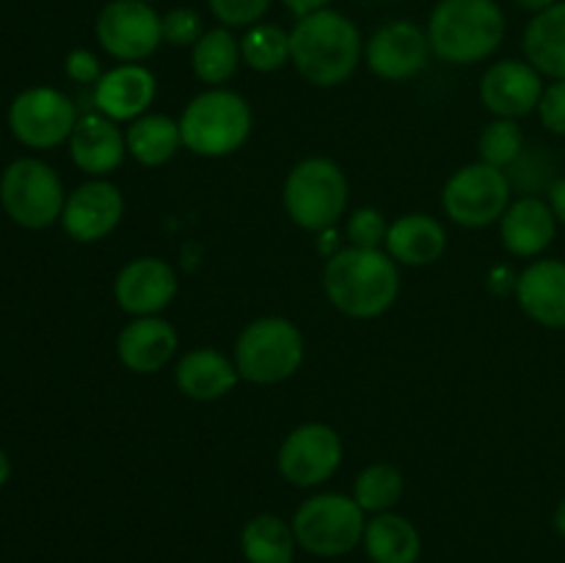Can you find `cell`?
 I'll return each instance as SVG.
<instances>
[{
	"instance_id": "obj_1",
	"label": "cell",
	"mask_w": 565,
	"mask_h": 563,
	"mask_svg": "<svg viewBox=\"0 0 565 563\" xmlns=\"http://www.w3.org/2000/svg\"><path fill=\"white\" fill-rule=\"evenodd\" d=\"M364 53L359 28L334 9L301 17L290 31V61L312 86H340Z\"/></svg>"
},
{
	"instance_id": "obj_2",
	"label": "cell",
	"mask_w": 565,
	"mask_h": 563,
	"mask_svg": "<svg viewBox=\"0 0 565 563\" xmlns=\"http://www.w3.org/2000/svg\"><path fill=\"white\" fill-rule=\"evenodd\" d=\"M329 301L351 318H379L395 304L401 274L395 259L381 248L348 246L329 259L323 270Z\"/></svg>"
},
{
	"instance_id": "obj_3",
	"label": "cell",
	"mask_w": 565,
	"mask_h": 563,
	"mask_svg": "<svg viewBox=\"0 0 565 563\" xmlns=\"http://www.w3.org/2000/svg\"><path fill=\"white\" fill-rule=\"evenodd\" d=\"M430 53L469 66L489 59L505 39V14L497 0H439L428 20Z\"/></svg>"
},
{
	"instance_id": "obj_4",
	"label": "cell",
	"mask_w": 565,
	"mask_h": 563,
	"mask_svg": "<svg viewBox=\"0 0 565 563\" xmlns=\"http://www.w3.org/2000/svg\"><path fill=\"white\" fill-rule=\"evenodd\" d=\"M182 147L202 158H224L241 149L252 132V108L230 88H210L185 105L180 116Z\"/></svg>"
},
{
	"instance_id": "obj_5",
	"label": "cell",
	"mask_w": 565,
	"mask_h": 563,
	"mask_svg": "<svg viewBox=\"0 0 565 563\" xmlns=\"http://www.w3.org/2000/svg\"><path fill=\"white\" fill-rule=\"evenodd\" d=\"M303 362V337L287 318H259L235 342V368L252 384H279Z\"/></svg>"
},
{
	"instance_id": "obj_6",
	"label": "cell",
	"mask_w": 565,
	"mask_h": 563,
	"mask_svg": "<svg viewBox=\"0 0 565 563\" xmlns=\"http://www.w3.org/2000/svg\"><path fill=\"white\" fill-rule=\"evenodd\" d=\"M345 208L348 180L334 160L307 158L292 166L285 180V210L301 230H329Z\"/></svg>"
},
{
	"instance_id": "obj_7",
	"label": "cell",
	"mask_w": 565,
	"mask_h": 563,
	"mask_svg": "<svg viewBox=\"0 0 565 563\" xmlns=\"http://www.w3.org/2000/svg\"><path fill=\"white\" fill-rule=\"evenodd\" d=\"M364 511L353 497L315 495L292 517V533L307 552L337 557L364 539Z\"/></svg>"
},
{
	"instance_id": "obj_8",
	"label": "cell",
	"mask_w": 565,
	"mask_h": 563,
	"mask_svg": "<svg viewBox=\"0 0 565 563\" xmlns=\"http://www.w3.org/2000/svg\"><path fill=\"white\" fill-rule=\"evenodd\" d=\"M0 204L20 226L44 230L64 213V185L47 163L20 158L0 177Z\"/></svg>"
},
{
	"instance_id": "obj_9",
	"label": "cell",
	"mask_w": 565,
	"mask_h": 563,
	"mask_svg": "<svg viewBox=\"0 0 565 563\" xmlns=\"http://www.w3.org/2000/svg\"><path fill=\"white\" fill-rule=\"evenodd\" d=\"M508 202H511V182H508L505 171L483 163V160L458 169L447 180L445 193H441L445 213L456 224L469 226V230L500 221L505 215Z\"/></svg>"
},
{
	"instance_id": "obj_10",
	"label": "cell",
	"mask_w": 565,
	"mask_h": 563,
	"mask_svg": "<svg viewBox=\"0 0 565 563\" xmlns=\"http://www.w3.org/2000/svg\"><path fill=\"white\" fill-rule=\"evenodd\" d=\"M97 42L114 59L138 64L163 42L160 14L147 0H110L97 17Z\"/></svg>"
},
{
	"instance_id": "obj_11",
	"label": "cell",
	"mask_w": 565,
	"mask_h": 563,
	"mask_svg": "<svg viewBox=\"0 0 565 563\" xmlns=\"http://www.w3.org/2000/svg\"><path fill=\"white\" fill-rule=\"evenodd\" d=\"M75 105L58 88L36 86L22 92L9 108V127L25 147L50 149L75 130Z\"/></svg>"
},
{
	"instance_id": "obj_12",
	"label": "cell",
	"mask_w": 565,
	"mask_h": 563,
	"mask_svg": "<svg viewBox=\"0 0 565 563\" xmlns=\"http://www.w3.org/2000/svg\"><path fill=\"white\" fill-rule=\"evenodd\" d=\"M342 461V442L334 428L323 423H303L290 431L279 450V472L287 484L320 486L337 472Z\"/></svg>"
},
{
	"instance_id": "obj_13",
	"label": "cell",
	"mask_w": 565,
	"mask_h": 563,
	"mask_svg": "<svg viewBox=\"0 0 565 563\" xmlns=\"http://www.w3.org/2000/svg\"><path fill=\"white\" fill-rule=\"evenodd\" d=\"M364 59L373 75L384 81H408L428 64V33L408 20L386 22L364 44Z\"/></svg>"
},
{
	"instance_id": "obj_14",
	"label": "cell",
	"mask_w": 565,
	"mask_h": 563,
	"mask_svg": "<svg viewBox=\"0 0 565 563\" xmlns=\"http://www.w3.org/2000/svg\"><path fill=\"white\" fill-rule=\"evenodd\" d=\"M544 83L530 61H497L480 83V99L497 119H519L539 108Z\"/></svg>"
},
{
	"instance_id": "obj_15",
	"label": "cell",
	"mask_w": 565,
	"mask_h": 563,
	"mask_svg": "<svg viewBox=\"0 0 565 563\" xmlns=\"http://www.w3.org/2000/svg\"><path fill=\"white\" fill-rule=\"evenodd\" d=\"M121 213H125V196L119 188L108 180H92L66 196L61 221L66 235L81 243H94L116 230Z\"/></svg>"
},
{
	"instance_id": "obj_16",
	"label": "cell",
	"mask_w": 565,
	"mask_h": 563,
	"mask_svg": "<svg viewBox=\"0 0 565 563\" xmlns=\"http://www.w3.org/2000/svg\"><path fill=\"white\" fill-rule=\"evenodd\" d=\"M114 293L125 312L136 318L158 315L177 296L174 268L160 257H138L119 270Z\"/></svg>"
},
{
	"instance_id": "obj_17",
	"label": "cell",
	"mask_w": 565,
	"mask_h": 563,
	"mask_svg": "<svg viewBox=\"0 0 565 563\" xmlns=\"http://www.w3.org/2000/svg\"><path fill=\"white\" fill-rule=\"evenodd\" d=\"M70 155L81 171L105 177L121 166L127 155L125 132L105 114H86L75 121L70 136Z\"/></svg>"
},
{
	"instance_id": "obj_18",
	"label": "cell",
	"mask_w": 565,
	"mask_h": 563,
	"mask_svg": "<svg viewBox=\"0 0 565 563\" xmlns=\"http://www.w3.org/2000/svg\"><path fill=\"white\" fill-rule=\"evenodd\" d=\"M154 92L158 83L147 66L121 64L94 83V105L114 121L138 119L152 105Z\"/></svg>"
},
{
	"instance_id": "obj_19",
	"label": "cell",
	"mask_w": 565,
	"mask_h": 563,
	"mask_svg": "<svg viewBox=\"0 0 565 563\" xmlns=\"http://www.w3.org/2000/svg\"><path fill=\"white\" fill-rule=\"evenodd\" d=\"M519 307L541 326L565 329V263L539 259L516 279Z\"/></svg>"
},
{
	"instance_id": "obj_20",
	"label": "cell",
	"mask_w": 565,
	"mask_h": 563,
	"mask_svg": "<svg viewBox=\"0 0 565 563\" xmlns=\"http://www.w3.org/2000/svg\"><path fill=\"white\" fill-rule=\"evenodd\" d=\"M177 342L180 340H177V331L169 320L147 315V318H136L121 329L116 351H119L121 364L127 370L147 375L158 373L174 359Z\"/></svg>"
},
{
	"instance_id": "obj_21",
	"label": "cell",
	"mask_w": 565,
	"mask_h": 563,
	"mask_svg": "<svg viewBox=\"0 0 565 563\" xmlns=\"http://www.w3.org/2000/svg\"><path fill=\"white\" fill-rule=\"evenodd\" d=\"M555 213L546 202L535 196H524L508 204L505 215L500 219L502 243L516 257H535L544 252L555 237Z\"/></svg>"
},
{
	"instance_id": "obj_22",
	"label": "cell",
	"mask_w": 565,
	"mask_h": 563,
	"mask_svg": "<svg viewBox=\"0 0 565 563\" xmlns=\"http://www.w3.org/2000/svg\"><path fill=\"white\" fill-rule=\"evenodd\" d=\"M174 379L182 395L193 401H218L226 392L235 390L241 375H237L235 362H230L224 353L215 348H196L177 362Z\"/></svg>"
},
{
	"instance_id": "obj_23",
	"label": "cell",
	"mask_w": 565,
	"mask_h": 563,
	"mask_svg": "<svg viewBox=\"0 0 565 563\" xmlns=\"http://www.w3.org/2000/svg\"><path fill=\"white\" fill-rule=\"evenodd\" d=\"M386 254L403 265H430L445 254V226L425 213H408L386 232Z\"/></svg>"
},
{
	"instance_id": "obj_24",
	"label": "cell",
	"mask_w": 565,
	"mask_h": 563,
	"mask_svg": "<svg viewBox=\"0 0 565 563\" xmlns=\"http://www.w3.org/2000/svg\"><path fill=\"white\" fill-rule=\"evenodd\" d=\"M524 53L541 75L565 81V0L530 20L524 31Z\"/></svg>"
},
{
	"instance_id": "obj_25",
	"label": "cell",
	"mask_w": 565,
	"mask_h": 563,
	"mask_svg": "<svg viewBox=\"0 0 565 563\" xmlns=\"http://www.w3.org/2000/svg\"><path fill=\"white\" fill-rule=\"evenodd\" d=\"M364 550L373 563H417L419 533L406 517L375 513L364 528Z\"/></svg>"
},
{
	"instance_id": "obj_26",
	"label": "cell",
	"mask_w": 565,
	"mask_h": 563,
	"mask_svg": "<svg viewBox=\"0 0 565 563\" xmlns=\"http://www.w3.org/2000/svg\"><path fill=\"white\" fill-rule=\"evenodd\" d=\"M127 152L141 166H163L174 158L182 144L180 121L166 114H143L132 119L130 130L125 132Z\"/></svg>"
},
{
	"instance_id": "obj_27",
	"label": "cell",
	"mask_w": 565,
	"mask_h": 563,
	"mask_svg": "<svg viewBox=\"0 0 565 563\" xmlns=\"http://www.w3.org/2000/svg\"><path fill=\"white\" fill-rule=\"evenodd\" d=\"M296 544L292 524L274 513H259L241 530V550L248 563H292Z\"/></svg>"
},
{
	"instance_id": "obj_28",
	"label": "cell",
	"mask_w": 565,
	"mask_h": 563,
	"mask_svg": "<svg viewBox=\"0 0 565 563\" xmlns=\"http://www.w3.org/2000/svg\"><path fill=\"white\" fill-rule=\"evenodd\" d=\"M241 61V42H237L235 33L226 25L202 33V39L193 44V72H196L199 81L210 83V86L215 88H218L221 83L230 81V77H235Z\"/></svg>"
},
{
	"instance_id": "obj_29",
	"label": "cell",
	"mask_w": 565,
	"mask_h": 563,
	"mask_svg": "<svg viewBox=\"0 0 565 563\" xmlns=\"http://www.w3.org/2000/svg\"><path fill=\"white\" fill-rule=\"evenodd\" d=\"M243 64L257 72H276L290 61V33L270 22H257L241 39Z\"/></svg>"
},
{
	"instance_id": "obj_30",
	"label": "cell",
	"mask_w": 565,
	"mask_h": 563,
	"mask_svg": "<svg viewBox=\"0 0 565 563\" xmlns=\"http://www.w3.org/2000/svg\"><path fill=\"white\" fill-rule=\"evenodd\" d=\"M403 495V475L392 464H370L353 484V500L364 513H386Z\"/></svg>"
},
{
	"instance_id": "obj_31",
	"label": "cell",
	"mask_w": 565,
	"mask_h": 563,
	"mask_svg": "<svg viewBox=\"0 0 565 563\" xmlns=\"http://www.w3.org/2000/svg\"><path fill=\"white\" fill-rule=\"evenodd\" d=\"M480 160L497 169L513 166L524 152V132L516 119H494L480 136Z\"/></svg>"
},
{
	"instance_id": "obj_32",
	"label": "cell",
	"mask_w": 565,
	"mask_h": 563,
	"mask_svg": "<svg viewBox=\"0 0 565 563\" xmlns=\"http://www.w3.org/2000/svg\"><path fill=\"white\" fill-rule=\"evenodd\" d=\"M386 232H390V224L381 215V210L375 208H359L348 219V241H351V246L379 248L386 241Z\"/></svg>"
},
{
	"instance_id": "obj_33",
	"label": "cell",
	"mask_w": 565,
	"mask_h": 563,
	"mask_svg": "<svg viewBox=\"0 0 565 563\" xmlns=\"http://www.w3.org/2000/svg\"><path fill=\"white\" fill-rule=\"evenodd\" d=\"M163 28V42L174 47H193L202 39V17L193 9H171L169 14L160 17Z\"/></svg>"
},
{
	"instance_id": "obj_34",
	"label": "cell",
	"mask_w": 565,
	"mask_h": 563,
	"mask_svg": "<svg viewBox=\"0 0 565 563\" xmlns=\"http://www.w3.org/2000/svg\"><path fill=\"white\" fill-rule=\"evenodd\" d=\"M210 11L224 22L226 28L257 25L265 11L270 9V0H207Z\"/></svg>"
},
{
	"instance_id": "obj_35",
	"label": "cell",
	"mask_w": 565,
	"mask_h": 563,
	"mask_svg": "<svg viewBox=\"0 0 565 563\" xmlns=\"http://www.w3.org/2000/svg\"><path fill=\"white\" fill-rule=\"evenodd\" d=\"M539 114L546 130L565 136V81H555L550 88H544L539 103Z\"/></svg>"
},
{
	"instance_id": "obj_36",
	"label": "cell",
	"mask_w": 565,
	"mask_h": 563,
	"mask_svg": "<svg viewBox=\"0 0 565 563\" xmlns=\"http://www.w3.org/2000/svg\"><path fill=\"white\" fill-rule=\"evenodd\" d=\"M66 75L75 83H97L103 77V70H99L97 55L88 53V50H72L66 55Z\"/></svg>"
},
{
	"instance_id": "obj_37",
	"label": "cell",
	"mask_w": 565,
	"mask_h": 563,
	"mask_svg": "<svg viewBox=\"0 0 565 563\" xmlns=\"http://www.w3.org/2000/svg\"><path fill=\"white\" fill-rule=\"evenodd\" d=\"M550 208H552V213H555V219L565 224V177L563 180H555L550 185Z\"/></svg>"
},
{
	"instance_id": "obj_38",
	"label": "cell",
	"mask_w": 565,
	"mask_h": 563,
	"mask_svg": "<svg viewBox=\"0 0 565 563\" xmlns=\"http://www.w3.org/2000/svg\"><path fill=\"white\" fill-rule=\"evenodd\" d=\"M281 3H285L287 9H290L292 14H296L298 20H301V17L315 14V11L326 9V6H329V0H281Z\"/></svg>"
},
{
	"instance_id": "obj_39",
	"label": "cell",
	"mask_w": 565,
	"mask_h": 563,
	"mask_svg": "<svg viewBox=\"0 0 565 563\" xmlns=\"http://www.w3.org/2000/svg\"><path fill=\"white\" fill-rule=\"evenodd\" d=\"M555 3L557 0H516V6H522V9H527V11H535V14L544 9H550V6H555Z\"/></svg>"
},
{
	"instance_id": "obj_40",
	"label": "cell",
	"mask_w": 565,
	"mask_h": 563,
	"mask_svg": "<svg viewBox=\"0 0 565 563\" xmlns=\"http://www.w3.org/2000/svg\"><path fill=\"white\" fill-rule=\"evenodd\" d=\"M9 475H11V464H9V456H6V453L0 450V486H3L6 480H9Z\"/></svg>"
},
{
	"instance_id": "obj_41",
	"label": "cell",
	"mask_w": 565,
	"mask_h": 563,
	"mask_svg": "<svg viewBox=\"0 0 565 563\" xmlns=\"http://www.w3.org/2000/svg\"><path fill=\"white\" fill-rule=\"evenodd\" d=\"M555 528H557V533L565 539V500L557 506V511H555Z\"/></svg>"
},
{
	"instance_id": "obj_42",
	"label": "cell",
	"mask_w": 565,
	"mask_h": 563,
	"mask_svg": "<svg viewBox=\"0 0 565 563\" xmlns=\"http://www.w3.org/2000/svg\"><path fill=\"white\" fill-rule=\"evenodd\" d=\"M147 3H149V0H147Z\"/></svg>"
}]
</instances>
